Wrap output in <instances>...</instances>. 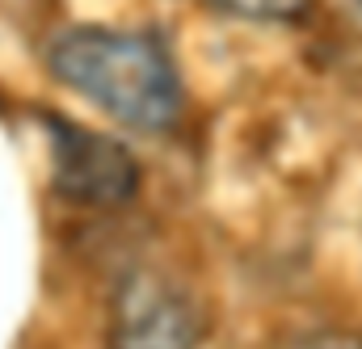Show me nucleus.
Wrapping results in <instances>:
<instances>
[{"label":"nucleus","instance_id":"6","mask_svg":"<svg viewBox=\"0 0 362 349\" xmlns=\"http://www.w3.org/2000/svg\"><path fill=\"white\" fill-rule=\"evenodd\" d=\"M358 4H362V0H358Z\"/></svg>","mask_w":362,"mask_h":349},{"label":"nucleus","instance_id":"2","mask_svg":"<svg viewBox=\"0 0 362 349\" xmlns=\"http://www.w3.org/2000/svg\"><path fill=\"white\" fill-rule=\"evenodd\" d=\"M202 312L160 269H131L110 303L105 349H198Z\"/></svg>","mask_w":362,"mask_h":349},{"label":"nucleus","instance_id":"3","mask_svg":"<svg viewBox=\"0 0 362 349\" xmlns=\"http://www.w3.org/2000/svg\"><path fill=\"white\" fill-rule=\"evenodd\" d=\"M55 189L81 206H122L139 189V169L122 143L68 118H47Z\"/></svg>","mask_w":362,"mask_h":349},{"label":"nucleus","instance_id":"4","mask_svg":"<svg viewBox=\"0 0 362 349\" xmlns=\"http://www.w3.org/2000/svg\"><path fill=\"white\" fill-rule=\"evenodd\" d=\"M211 4H219L223 13L249 17V21H291V17H299L312 0H211Z\"/></svg>","mask_w":362,"mask_h":349},{"label":"nucleus","instance_id":"1","mask_svg":"<svg viewBox=\"0 0 362 349\" xmlns=\"http://www.w3.org/2000/svg\"><path fill=\"white\" fill-rule=\"evenodd\" d=\"M47 68L131 131L160 135L181 114V76L152 34L76 25L51 42Z\"/></svg>","mask_w":362,"mask_h":349},{"label":"nucleus","instance_id":"5","mask_svg":"<svg viewBox=\"0 0 362 349\" xmlns=\"http://www.w3.org/2000/svg\"><path fill=\"white\" fill-rule=\"evenodd\" d=\"M286 349H362V337H354V333H337V329H325V333H308V337L291 341Z\"/></svg>","mask_w":362,"mask_h":349}]
</instances>
